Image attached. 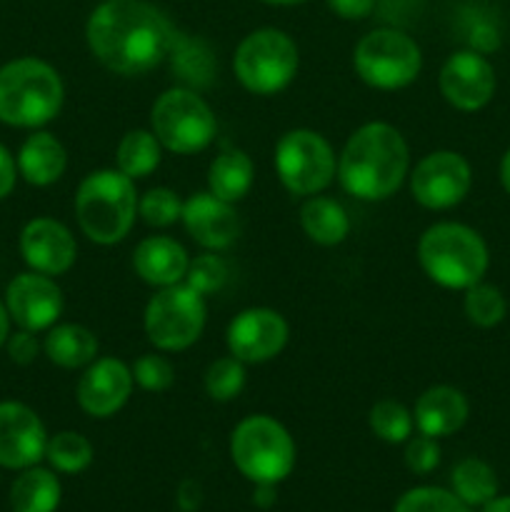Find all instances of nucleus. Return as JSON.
Masks as SVG:
<instances>
[{
  "label": "nucleus",
  "instance_id": "2f4dec72",
  "mask_svg": "<svg viewBox=\"0 0 510 512\" xmlns=\"http://www.w3.org/2000/svg\"><path fill=\"white\" fill-rule=\"evenodd\" d=\"M463 310L470 323L478 325V328H495L498 323H503L505 313H508V303H505V295L495 285L480 280V283L470 285L465 290Z\"/></svg>",
  "mask_w": 510,
  "mask_h": 512
},
{
  "label": "nucleus",
  "instance_id": "b1692460",
  "mask_svg": "<svg viewBox=\"0 0 510 512\" xmlns=\"http://www.w3.org/2000/svg\"><path fill=\"white\" fill-rule=\"evenodd\" d=\"M300 225L313 243L323 248L340 245L350 233V218L343 205L325 195H310L300 208Z\"/></svg>",
  "mask_w": 510,
  "mask_h": 512
},
{
  "label": "nucleus",
  "instance_id": "ddd939ff",
  "mask_svg": "<svg viewBox=\"0 0 510 512\" xmlns=\"http://www.w3.org/2000/svg\"><path fill=\"white\" fill-rule=\"evenodd\" d=\"M288 335L290 328L278 310L248 308L230 320L225 340L233 358L245 365H260L283 353Z\"/></svg>",
  "mask_w": 510,
  "mask_h": 512
},
{
  "label": "nucleus",
  "instance_id": "a211bd4d",
  "mask_svg": "<svg viewBox=\"0 0 510 512\" xmlns=\"http://www.w3.org/2000/svg\"><path fill=\"white\" fill-rule=\"evenodd\" d=\"M133 370L118 358H95L78 380V405L90 418H110L133 393Z\"/></svg>",
  "mask_w": 510,
  "mask_h": 512
},
{
  "label": "nucleus",
  "instance_id": "7ed1b4c3",
  "mask_svg": "<svg viewBox=\"0 0 510 512\" xmlns=\"http://www.w3.org/2000/svg\"><path fill=\"white\" fill-rule=\"evenodd\" d=\"M65 100L60 73L40 58H15L0 65V123L43 128L58 118Z\"/></svg>",
  "mask_w": 510,
  "mask_h": 512
},
{
  "label": "nucleus",
  "instance_id": "f03ea898",
  "mask_svg": "<svg viewBox=\"0 0 510 512\" xmlns=\"http://www.w3.org/2000/svg\"><path fill=\"white\" fill-rule=\"evenodd\" d=\"M410 168V150L398 128L365 123L355 130L338 158V180L358 200H385L403 185Z\"/></svg>",
  "mask_w": 510,
  "mask_h": 512
},
{
  "label": "nucleus",
  "instance_id": "cd10ccee",
  "mask_svg": "<svg viewBox=\"0 0 510 512\" xmlns=\"http://www.w3.org/2000/svg\"><path fill=\"white\" fill-rule=\"evenodd\" d=\"M168 60L173 63V70L178 73V78L185 80L188 85H195V88L210 85V80L215 75L213 50L200 38H188V35L178 33Z\"/></svg>",
  "mask_w": 510,
  "mask_h": 512
},
{
  "label": "nucleus",
  "instance_id": "c03bdc74",
  "mask_svg": "<svg viewBox=\"0 0 510 512\" xmlns=\"http://www.w3.org/2000/svg\"><path fill=\"white\" fill-rule=\"evenodd\" d=\"M10 323H13V320H10L8 308H5V300H0V348H3V345L8 343Z\"/></svg>",
  "mask_w": 510,
  "mask_h": 512
},
{
  "label": "nucleus",
  "instance_id": "0eeeda50",
  "mask_svg": "<svg viewBox=\"0 0 510 512\" xmlns=\"http://www.w3.org/2000/svg\"><path fill=\"white\" fill-rule=\"evenodd\" d=\"M298 65V45L278 28H260L245 35L233 58L235 78L253 95H275L285 90L298 75Z\"/></svg>",
  "mask_w": 510,
  "mask_h": 512
},
{
  "label": "nucleus",
  "instance_id": "dca6fc26",
  "mask_svg": "<svg viewBox=\"0 0 510 512\" xmlns=\"http://www.w3.org/2000/svg\"><path fill=\"white\" fill-rule=\"evenodd\" d=\"M48 433L33 408L18 400L0 403V465L8 470H25L45 458Z\"/></svg>",
  "mask_w": 510,
  "mask_h": 512
},
{
  "label": "nucleus",
  "instance_id": "5701e85b",
  "mask_svg": "<svg viewBox=\"0 0 510 512\" xmlns=\"http://www.w3.org/2000/svg\"><path fill=\"white\" fill-rule=\"evenodd\" d=\"M98 348L100 345L93 330L78 323L53 325L43 340V350L50 363L65 370L88 368L98 358Z\"/></svg>",
  "mask_w": 510,
  "mask_h": 512
},
{
  "label": "nucleus",
  "instance_id": "423d86ee",
  "mask_svg": "<svg viewBox=\"0 0 510 512\" xmlns=\"http://www.w3.org/2000/svg\"><path fill=\"white\" fill-rule=\"evenodd\" d=\"M230 458L255 485H278L293 473L295 443L275 418L250 415L240 420L230 435Z\"/></svg>",
  "mask_w": 510,
  "mask_h": 512
},
{
  "label": "nucleus",
  "instance_id": "72a5a7b5",
  "mask_svg": "<svg viewBox=\"0 0 510 512\" xmlns=\"http://www.w3.org/2000/svg\"><path fill=\"white\" fill-rule=\"evenodd\" d=\"M138 215L150 228H168L183 218V200L170 188H150L138 198Z\"/></svg>",
  "mask_w": 510,
  "mask_h": 512
},
{
  "label": "nucleus",
  "instance_id": "39448f33",
  "mask_svg": "<svg viewBox=\"0 0 510 512\" xmlns=\"http://www.w3.org/2000/svg\"><path fill=\"white\" fill-rule=\"evenodd\" d=\"M418 260L423 273L448 290H468L480 283L490 265L485 240L463 223L430 225L418 240Z\"/></svg>",
  "mask_w": 510,
  "mask_h": 512
},
{
  "label": "nucleus",
  "instance_id": "58836bf2",
  "mask_svg": "<svg viewBox=\"0 0 510 512\" xmlns=\"http://www.w3.org/2000/svg\"><path fill=\"white\" fill-rule=\"evenodd\" d=\"M5 348H8L10 360H13L15 365H30L35 363V358L40 355V348H43V345L35 338V333H30V330H18V333L10 335Z\"/></svg>",
  "mask_w": 510,
  "mask_h": 512
},
{
  "label": "nucleus",
  "instance_id": "9b49d317",
  "mask_svg": "<svg viewBox=\"0 0 510 512\" xmlns=\"http://www.w3.org/2000/svg\"><path fill=\"white\" fill-rule=\"evenodd\" d=\"M275 170L288 193L310 198L333 183L338 160L323 135L310 128H295L275 145Z\"/></svg>",
  "mask_w": 510,
  "mask_h": 512
},
{
  "label": "nucleus",
  "instance_id": "412c9836",
  "mask_svg": "<svg viewBox=\"0 0 510 512\" xmlns=\"http://www.w3.org/2000/svg\"><path fill=\"white\" fill-rule=\"evenodd\" d=\"M188 250L178 240L168 235H153L145 238L133 253V268L140 280L153 288H168V285L183 283L188 273Z\"/></svg>",
  "mask_w": 510,
  "mask_h": 512
},
{
  "label": "nucleus",
  "instance_id": "6e6552de",
  "mask_svg": "<svg viewBox=\"0 0 510 512\" xmlns=\"http://www.w3.org/2000/svg\"><path fill=\"white\" fill-rule=\"evenodd\" d=\"M150 130L170 153L193 155L213 143L218 123L210 105L193 88H168L153 103Z\"/></svg>",
  "mask_w": 510,
  "mask_h": 512
},
{
  "label": "nucleus",
  "instance_id": "aec40b11",
  "mask_svg": "<svg viewBox=\"0 0 510 512\" xmlns=\"http://www.w3.org/2000/svg\"><path fill=\"white\" fill-rule=\"evenodd\" d=\"M470 413L468 398L453 385H433L415 400V428L430 438H448L458 433Z\"/></svg>",
  "mask_w": 510,
  "mask_h": 512
},
{
  "label": "nucleus",
  "instance_id": "4be33fe9",
  "mask_svg": "<svg viewBox=\"0 0 510 512\" xmlns=\"http://www.w3.org/2000/svg\"><path fill=\"white\" fill-rule=\"evenodd\" d=\"M15 163H18V175H23L25 183L45 188L63 178L65 168H68V153L53 133L35 130L20 145Z\"/></svg>",
  "mask_w": 510,
  "mask_h": 512
},
{
  "label": "nucleus",
  "instance_id": "f8f14e48",
  "mask_svg": "<svg viewBox=\"0 0 510 512\" xmlns=\"http://www.w3.org/2000/svg\"><path fill=\"white\" fill-rule=\"evenodd\" d=\"M473 185L470 163L455 150L425 155L410 173V193L428 210H448L463 203Z\"/></svg>",
  "mask_w": 510,
  "mask_h": 512
},
{
  "label": "nucleus",
  "instance_id": "473e14b6",
  "mask_svg": "<svg viewBox=\"0 0 510 512\" xmlns=\"http://www.w3.org/2000/svg\"><path fill=\"white\" fill-rule=\"evenodd\" d=\"M245 388V363H240L233 355L218 358L205 370V393L215 403H230L238 398Z\"/></svg>",
  "mask_w": 510,
  "mask_h": 512
},
{
  "label": "nucleus",
  "instance_id": "37998d69",
  "mask_svg": "<svg viewBox=\"0 0 510 512\" xmlns=\"http://www.w3.org/2000/svg\"><path fill=\"white\" fill-rule=\"evenodd\" d=\"M253 500L255 505H260V508H270V505L275 503V485H268V483L255 485Z\"/></svg>",
  "mask_w": 510,
  "mask_h": 512
},
{
  "label": "nucleus",
  "instance_id": "20e7f679",
  "mask_svg": "<svg viewBox=\"0 0 510 512\" xmlns=\"http://www.w3.org/2000/svg\"><path fill=\"white\" fill-rule=\"evenodd\" d=\"M138 215V193L133 178L118 168H103L85 175L75 193V218L88 240L115 245L128 238Z\"/></svg>",
  "mask_w": 510,
  "mask_h": 512
},
{
  "label": "nucleus",
  "instance_id": "ea45409f",
  "mask_svg": "<svg viewBox=\"0 0 510 512\" xmlns=\"http://www.w3.org/2000/svg\"><path fill=\"white\" fill-rule=\"evenodd\" d=\"M335 15L345 20H363L373 13L375 0H325Z\"/></svg>",
  "mask_w": 510,
  "mask_h": 512
},
{
  "label": "nucleus",
  "instance_id": "393cba45",
  "mask_svg": "<svg viewBox=\"0 0 510 512\" xmlns=\"http://www.w3.org/2000/svg\"><path fill=\"white\" fill-rule=\"evenodd\" d=\"M255 168L245 150L233 148L220 153L208 168V193L225 203H238L253 188Z\"/></svg>",
  "mask_w": 510,
  "mask_h": 512
},
{
  "label": "nucleus",
  "instance_id": "c85d7f7f",
  "mask_svg": "<svg viewBox=\"0 0 510 512\" xmlns=\"http://www.w3.org/2000/svg\"><path fill=\"white\" fill-rule=\"evenodd\" d=\"M453 493L463 500L465 505H485L498 498V475L485 460L465 458L460 460L450 475Z\"/></svg>",
  "mask_w": 510,
  "mask_h": 512
},
{
  "label": "nucleus",
  "instance_id": "7c9ffc66",
  "mask_svg": "<svg viewBox=\"0 0 510 512\" xmlns=\"http://www.w3.org/2000/svg\"><path fill=\"white\" fill-rule=\"evenodd\" d=\"M368 425L373 430L375 438L385 440L390 445L408 443V438L413 435V413L405 408L398 400H380L370 408L368 413Z\"/></svg>",
  "mask_w": 510,
  "mask_h": 512
},
{
  "label": "nucleus",
  "instance_id": "f257e3e1",
  "mask_svg": "<svg viewBox=\"0 0 510 512\" xmlns=\"http://www.w3.org/2000/svg\"><path fill=\"white\" fill-rule=\"evenodd\" d=\"M178 30L163 10L143 0H105L90 13L85 40L103 68L138 78L165 63Z\"/></svg>",
  "mask_w": 510,
  "mask_h": 512
},
{
  "label": "nucleus",
  "instance_id": "e433bc0d",
  "mask_svg": "<svg viewBox=\"0 0 510 512\" xmlns=\"http://www.w3.org/2000/svg\"><path fill=\"white\" fill-rule=\"evenodd\" d=\"M130 370H133L135 383L143 390H148V393H165L175 380V370L168 363V358L155 353L140 355Z\"/></svg>",
  "mask_w": 510,
  "mask_h": 512
},
{
  "label": "nucleus",
  "instance_id": "f704fd0d",
  "mask_svg": "<svg viewBox=\"0 0 510 512\" xmlns=\"http://www.w3.org/2000/svg\"><path fill=\"white\" fill-rule=\"evenodd\" d=\"M393 512H470V505L443 488H415L398 500Z\"/></svg>",
  "mask_w": 510,
  "mask_h": 512
},
{
  "label": "nucleus",
  "instance_id": "4c0bfd02",
  "mask_svg": "<svg viewBox=\"0 0 510 512\" xmlns=\"http://www.w3.org/2000/svg\"><path fill=\"white\" fill-rule=\"evenodd\" d=\"M440 463V448L438 440L430 438V435H410L408 445H405V465H408L410 473L415 475H428L438 468Z\"/></svg>",
  "mask_w": 510,
  "mask_h": 512
},
{
  "label": "nucleus",
  "instance_id": "bb28decb",
  "mask_svg": "<svg viewBox=\"0 0 510 512\" xmlns=\"http://www.w3.org/2000/svg\"><path fill=\"white\" fill-rule=\"evenodd\" d=\"M163 158V145L155 138L153 130H128L120 138L118 150H115V163L118 170L128 178H148L155 168L160 165Z\"/></svg>",
  "mask_w": 510,
  "mask_h": 512
},
{
  "label": "nucleus",
  "instance_id": "1a4fd4ad",
  "mask_svg": "<svg viewBox=\"0 0 510 512\" xmlns=\"http://www.w3.org/2000/svg\"><path fill=\"white\" fill-rule=\"evenodd\" d=\"M353 68L370 88L400 90L408 88L420 75L423 53L403 30L378 28L358 40L353 50Z\"/></svg>",
  "mask_w": 510,
  "mask_h": 512
},
{
  "label": "nucleus",
  "instance_id": "f3484780",
  "mask_svg": "<svg viewBox=\"0 0 510 512\" xmlns=\"http://www.w3.org/2000/svg\"><path fill=\"white\" fill-rule=\"evenodd\" d=\"M20 255L30 270L43 275L68 273L78 258V243L60 220L33 218L20 230Z\"/></svg>",
  "mask_w": 510,
  "mask_h": 512
},
{
  "label": "nucleus",
  "instance_id": "79ce46f5",
  "mask_svg": "<svg viewBox=\"0 0 510 512\" xmlns=\"http://www.w3.org/2000/svg\"><path fill=\"white\" fill-rule=\"evenodd\" d=\"M203 503V490L195 480H185L178 488V505L183 512H195Z\"/></svg>",
  "mask_w": 510,
  "mask_h": 512
},
{
  "label": "nucleus",
  "instance_id": "2eb2a0df",
  "mask_svg": "<svg viewBox=\"0 0 510 512\" xmlns=\"http://www.w3.org/2000/svg\"><path fill=\"white\" fill-rule=\"evenodd\" d=\"M440 93L453 108L475 113L495 95V70L478 50H458L440 68Z\"/></svg>",
  "mask_w": 510,
  "mask_h": 512
},
{
  "label": "nucleus",
  "instance_id": "a19ab883",
  "mask_svg": "<svg viewBox=\"0 0 510 512\" xmlns=\"http://www.w3.org/2000/svg\"><path fill=\"white\" fill-rule=\"evenodd\" d=\"M18 180V163L10 155V150L0 143V200L8 198Z\"/></svg>",
  "mask_w": 510,
  "mask_h": 512
},
{
  "label": "nucleus",
  "instance_id": "c9c22d12",
  "mask_svg": "<svg viewBox=\"0 0 510 512\" xmlns=\"http://www.w3.org/2000/svg\"><path fill=\"white\" fill-rule=\"evenodd\" d=\"M183 283L198 290L200 295H213L228 283V265H225V260L220 255H215L210 250V253H203L195 260H190Z\"/></svg>",
  "mask_w": 510,
  "mask_h": 512
},
{
  "label": "nucleus",
  "instance_id": "a878e982",
  "mask_svg": "<svg viewBox=\"0 0 510 512\" xmlns=\"http://www.w3.org/2000/svg\"><path fill=\"white\" fill-rule=\"evenodd\" d=\"M60 505V480L45 468H25L10 488L13 512H55Z\"/></svg>",
  "mask_w": 510,
  "mask_h": 512
},
{
  "label": "nucleus",
  "instance_id": "4468645a",
  "mask_svg": "<svg viewBox=\"0 0 510 512\" xmlns=\"http://www.w3.org/2000/svg\"><path fill=\"white\" fill-rule=\"evenodd\" d=\"M63 290L50 275L20 273L5 288V308L20 330L43 333L63 315Z\"/></svg>",
  "mask_w": 510,
  "mask_h": 512
},
{
  "label": "nucleus",
  "instance_id": "de8ad7c7",
  "mask_svg": "<svg viewBox=\"0 0 510 512\" xmlns=\"http://www.w3.org/2000/svg\"><path fill=\"white\" fill-rule=\"evenodd\" d=\"M260 3H268V5H300L305 0H260Z\"/></svg>",
  "mask_w": 510,
  "mask_h": 512
},
{
  "label": "nucleus",
  "instance_id": "9d476101",
  "mask_svg": "<svg viewBox=\"0 0 510 512\" xmlns=\"http://www.w3.org/2000/svg\"><path fill=\"white\" fill-rule=\"evenodd\" d=\"M205 295L190 288L188 283H175L168 288H158V293L145 305V335L150 343L163 353H178L190 348L203 335Z\"/></svg>",
  "mask_w": 510,
  "mask_h": 512
},
{
  "label": "nucleus",
  "instance_id": "6ab92c4d",
  "mask_svg": "<svg viewBox=\"0 0 510 512\" xmlns=\"http://www.w3.org/2000/svg\"><path fill=\"white\" fill-rule=\"evenodd\" d=\"M183 225L190 238L205 250H225L240 238V218L233 203L213 193H195L183 203Z\"/></svg>",
  "mask_w": 510,
  "mask_h": 512
},
{
  "label": "nucleus",
  "instance_id": "49530a36",
  "mask_svg": "<svg viewBox=\"0 0 510 512\" xmlns=\"http://www.w3.org/2000/svg\"><path fill=\"white\" fill-rule=\"evenodd\" d=\"M483 512H510V495L508 498H493L483 505Z\"/></svg>",
  "mask_w": 510,
  "mask_h": 512
},
{
  "label": "nucleus",
  "instance_id": "a18cd8bd",
  "mask_svg": "<svg viewBox=\"0 0 510 512\" xmlns=\"http://www.w3.org/2000/svg\"><path fill=\"white\" fill-rule=\"evenodd\" d=\"M500 183H503L505 193L510 195V148L503 155V160H500Z\"/></svg>",
  "mask_w": 510,
  "mask_h": 512
},
{
  "label": "nucleus",
  "instance_id": "c756f323",
  "mask_svg": "<svg viewBox=\"0 0 510 512\" xmlns=\"http://www.w3.org/2000/svg\"><path fill=\"white\" fill-rule=\"evenodd\" d=\"M45 458L58 473H83L93 463V445L85 435L75 433V430H63V433L48 438Z\"/></svg>",
  "mask_w": 510,
  "mask_h": 512
}]
</instances>
